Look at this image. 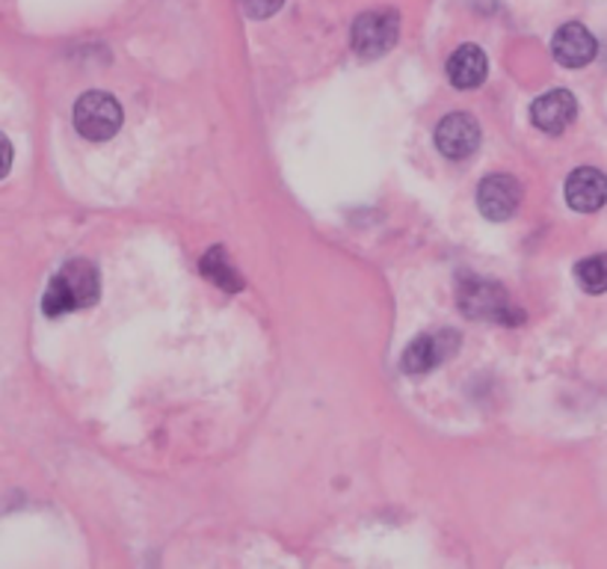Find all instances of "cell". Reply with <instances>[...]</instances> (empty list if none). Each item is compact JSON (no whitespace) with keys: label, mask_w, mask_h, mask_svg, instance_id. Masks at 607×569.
<instances>
[{"label":"cell","mask_w":607,"mask_h":569,"mask_svg":"<svg viewBox=\"0 0 607 569\" xmlns=\"http://www.w3.org/2000/svg\"><path fill=\"white\" fill-rule=\"evenodd\" d=\"M99 267L87 261V258H71L50 279L48 291L42 297V312L48 314V317L80 312V309H89V305L99 303Z\"/></svg>","instance_id":"1"},{"label":"cell","mask_w":607,"mask_h":569,"mask_svg":"<svg viewBox=\"0 0 607 569\" xmlns=\"http://www.w3.org/2000/svg\"><path fill=\"white\" fill-rule=\"evenodd\" d=\"M401 40V15L394 10H371L359 15L350 30V45L359 57L376 59Z\"/></svg>","instance_id":"2"},{"label":"cell","mask_w":607,"mask_h":569,"mask_svg":"<svg viewBox=\"0 0 607 569\" xmlns=\"http://www.w3.org/2000/svg\"><path fill=\"white\" fill-rule=\"evenodd\" d=\"M75 129L80 137L101 143V140L116 137V131L122 129V108L110 92H87L80 96L75 104Z\"/></svg>","instance_id":"3"},{"label":"cell","mask_w":607,"mask_h":569,"mask_svg":"<svg viewBox=\"0 0 607 569\" xmlns=\"http://www.w3.org/2000/svg\"><path fill=\"white\" fill-rule=\"evenodd\" d=\"M457 350H460V335L453 333V330L424 333L403 350L401 368L406 373H427L432 368H439L445 359H451Z\"/></svg>","instance_id":"4"},{"label":"cell","mask_w":607,"mask_h":569,"mask_svg":"<svg viewBox=\"0 0 607 569\" xmlns=\"http://www.w3.org/2000/svg\"><path fill=\"white\" fill-rule=\"evenodd\" d=\"M460 305L469 317H481V321H513V305H509L504 288L495 282H483V279H469L460 288Z\"/></svg>","instance_id":"5"},{"label":"cell","mask_w":607,"mask_h":569,"mask_svg":"<svg viewBox=\"0 0 607 569\" xmlns=\"http://www.w3.org/2000/svg\"><path fill=\"white\" fill-rule=\"evenodd\" d=\"M436 146L451 160H465L481 146V125L469 113H451L441 119L436 129Z\"/></svg>","instance_id":"6"},{"label":"cell","mask_w":607,"mask_h":569,"mask_svg":"<svg viewBox=\"0 0 607 569\" xmlns=\"http://www.w3.org/2000/svg\"><path fill=\"white\" fill-rule=\"evenodd\" d=\"M477 205L486 220H509L521 205V185L513 176H490L477 187Z\"/></svg>","instance_id":"7"},{"label":"cell","mask_w":607,"mask_h":569,"mask_svg":"<svg viewBox=\"0 0 607 569\" xmlns=\"http://www.w3.org/2000/svg\"><path fill=\"white\" fill-rule=\"evenodd\" d=\"M575 116H578V101L569 89H551L546 96H539L530 108L533 125L546 134H563Z\"/></svg>","instance_id":"8"},{"label":"cell","mask_w":607,"mask_h":569,"mask_svg":"<svg viewBox=\"0 0 607 569\" xmlns=\"http://www.w3.org/2000/svg\"><path fill=\"white\" fill-rule=\"evenodd\" d=\"M596 51V36H593L584 24H578V21L563 24V27L554 33V40H551V54H554V59H558L560 66H566V69H581V66L593 63Z\"/></svg>","instance_id":"9"},{"label":"cell","mask_w":607,"mask_h":569,"mask_svg":"<svg viewBox=\"0 0 607 569\" xmlns=\"http://www.w3.org/2000/svg\"><path fill=\"white\" fill-rule=\"evenodd\" d=\"M566 202L581 214H593L607 202V176L593 167L575 169L566 178Z\"/></svg>","instance_id":"10"},{"label":"cell","mask_w":607,"mask_h":569,"mask_svg":"<svg viewBox=\"0 0 607 569\" xmlns=\"http://www.w3.org/2000/svg\"><path fill=\"white\" fill-rule=\"evenodd\" d=\"M486 71H490V63H486V54L477 45H462L448 59V78L457 89L481 87L486 80Z\"/></svg>","instance_id":"11"},{"label":"cell","mask_w":607,"mask_h":569,"mask_svg":"<svg viewBox=\"0 0 607 569\" xmlns=\"http://www.w3.org/2000/svg\"><path fill=\"white\" fill-rule=\"evenodd\" d=\"M202 274L214 284H220L223 291H240V288H244V279L237 276V270L232 267V261H228L223 246H214V249L202 258Z\"/></svg>","instance_id":"12"},{"label":"cell","mask_w":607,"mask_h":569,"mask_svg":"<svg viewBox=\"0 0 607 569\" xmlns=\"http://www.w3.org/2000/svg\"><path fill=\"white\" fill-rule=\"evenodd\" d=\"M575 279L587 291V294H605L607 291V253L602 256H589L578 261L575 267Z\"/></svg>","instance_id":"13"},{"label":"cell","mask_w":607,"mask_h":569,"mask_svg":"<svg viewBox=\"0 0 607 569\" xmlns=\"http://www.w3.org/2000/svg\"><path fill=\"white\" fill-rule=\"evenodd\" d=\"M244 10L252 15V19H270L273 12L282 10L284 0H240Z\"/></svg>","instance_id":"14"},{"label":"cell","mask_w":607,"mask_h":569,"mask_svg":"<svg viewBox=\"0 0 607 569\" xmlns=\"http://www.w3.org/2000/svg\"><path fill=\"white\" fill-rule=\"evenodd\" d=\"M12 157H15V152H12V143L7 134H0V178L10 176L12 169Z\"/></svg>","instance_id":"15"}]
</instances>
